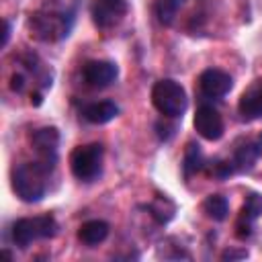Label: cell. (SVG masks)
<instances>
[{
    "instance_id": "1",
    "label": "cell",
    "mask_w": 262,
    "mask_h": 262,
    "mask_svg": "<svg viewBox=\"0 0 262 262\" xmlns=\"http://www.w3.org/2000/svg\"><path fill=\"white\" fill-rule=\"evenodd\" d=\"M74 27V10L57 6V4H45L39 10H35L29 18V29L31 35L39 41L45 43H53V41H61L70 35Z\"/></svg>"
},
{
    "instance_id": "2",
    "label": "cell",
    "mask_w": 262,
    "mask_h": 262,
    "mask_svg": "<svg viewBox=\"0 0 262 262\" xmlns=\"http://www.w3.org/2000/svg\"><path fill=\"white\" fill-rule=\"evenodd\" d=\"M49 172L51 168L43 162H29L16 166L12 172V188L16 196L25 203H39L45 196Z\"/></svg>"
},
{
    "instance_id": "3",
    "label": "cell",
    "mask_w": 262,
    "mask_h": 262,
    "mask_svg": "<svg viewBox=\"0 0 262 262\" xmlns=\"http://www.w3.org/2000/svg\"><path fill=\"white\" fill-rule=\"evenodd\" d=\"M151 102L158 108V113H162L164 117H170V119L182 117L186 106H188V98H186L184 88L176 80H170V78H164V80L154 84Z\"/></svg>"
},
{
    "instance_id": "4",
    "label": "cell",
    "mask_w": 262,
    "mask_h": 262,
    "mask_svg": "<svg viewBox=\"0 0 262 262\" xmlns=\"http://www.w3.org/2000/svg\"><path fill=\"white\" fill-rule=\"evenodd\" d=\"M12 242L18 248H27L35 239L53 237L57 233V221L51 215H37V217H25L12 223Z\"/></svg>"
},
{
    "instance_id": "5",
    "label": "cell",
    "mask_w": 262,
    "mask_h": 262,
    "mask_svg": "<svg viewBox=\"0 0 262 262\" xmlns=\"http://www.w3.org/2000/svg\"><path fill=\"white\" fill-rule=\"evenodd\" d=\"M102 154L104 149L100 143L78 145L70 156L72 174L82 182H92L102 172Z\"/></svg>"
},
{
    "instance_id": "6",
    "label": "cell",
    "mask_w": 262,
    "mask_h": 262,
    "mask_svg": "<svg viewBox=\"0 0 262 262\" xmlns=\"http://www.w3.org/2000/svg\"><path fill=\"white\" fill-rule=\"evenodd\" d=\"M129 4L127 0H92L90 4V16L92 23L98 29H111L117 23L123 20V16L127 14Z\"/></svg>"
},
{
    "instance_id": "7",
    "label": "cell",
    "mask_w": 262,
    "mask_h": 262,
    "mask_svg": "<svg viewBox=\"0 0 262 262\" xmlns=\"http://www.w3.org/2000/svg\"><path fill=\"white\" fill-rule=\"evenodd\" d=\"M192 125L196 129V133L207 139V141H217L221 139L225 127H223V117L219 115V111L211 104H201L194 113Z\"/></svg>"
},
{
    "instance_id": "8",
    "label": "cell",
    "mask_w": 262,
    "mask_h": 262,
    "mask_svg": "<svg viewBox=\"0 0 262 262\" xmlns=\"http://www.w3.org/2000/svg\"><path fill=\"white\" fill-rule=\"evenodd\" d=\"M117 74H119V68L106 59H92V61H86L82 68V78L90 88L111 86L117 80Z\"/></svg>"
},
{
    "instance_id": "9",
    "label": "cell",
    "mask_w": 262,
    "mask_h": 262,
    "mask_svg": "<svg viewBox=\"0 0 262 262\" xmlns=\"http://www.w3.org/2000/svg\"><path fill=\"white\" fill-rule=\"evenodd\" d=\"M31 143L35 147V151L39 154V162H43L45 166H49L53 170L55 160H57V145H59V131L55 127H41L33 133Z\"/></svg>"
},
{
    "instance_id": "10",
    "label": "cell",
    "mask_w": 262,
    "mask_h": 262,
    "mask_svg": "<svg viewBox=\"0 0 262 262\" xmlns=\"http://www.w3.org/2000/svg\"><path fill=\"white\" fill-rule=\"evenodd\" d=\"M231 86H233L231 76L227 72H223V70H217V68H209L199 76V88L209 98L225 96L231 90Z\"/></svg>"
},
{
    "instance_id": "11",
    "label": "cell",
    "mask_w": 262,
    "mask_h": 262,
    "mask_svg": "<svg viewBox=\"0 0 262 262\" xmlns=\"http://www.w3.org/2000/svg\"><path fill=\"white\" fill-rule=\"evenodd\" d=\"M237 111L244 121H254L262 117V80L252 82L239 96Z\"/></svg>"
},
{
    "instance_id": "12",
    "label": "cell",
    "mask_w": 262,
    "mask_h": 262,
    "mask_svg": "<svg viewBox=\"0 0 262 262\" xmlns=\"http://www.w3.org/2000/svg\"><path fill=\"white\" fill-rule=\"evenodd\" d=\"M262 215V194L258 192H250L244 207H242V213H239V221H237V235L239 237H248L252 231V223L254 219H258Z\"/></svg>"
},
{
    "instance_id": "13",
    "label": "cell",
    "mask_w": 262,
    "mask_h": 262,
    "mask_svg": "<svg viewBox=\"0 0 262 262\" xmlns=\"http://www.w3.org/2000/svg\"><path fill=\"white\" fill-rule=\"evenodd\" d=\"M260 154H262V137L258 141H248L242 147H237L233 154V160L229 164H231L233 172H248V170H252V166L256 164Z\"/></svg>"
},
{
    "instance_id": "14",
    "label": "cell",
    "mask_w": 262,
    "mask_h": 262,
    "mask_svg": "<svg viewBox=\"0 0 262 262\" xmlns=\"http://www.w3.org/2000/svg\"><path fill=\"white\" fill-rule=\"evenodd\" d=\"M82 115L92 125H104L119 115V106L113 100H96V102H90L88 106H84Z\"/></svg>"
},
{
    "instance_id": "15",
    "label": "cell",
    "mask_w": 262,
    "mask_h": 262,
    "mask_svg": "<svg viewBox=\"0 0 262 262\" xmlns=\"http://www.w3.org/2000/svg\"><path fill=\"white\" fill-rule=\"evenodd\" d=\"M106 235H108V223L100 219H90L82 223L78 229V239L86 246H98L100 242L106 239Z\"/></svg>"
},
{
    "instance_id": "16",
    "label": "cell",
    "mask_w": 262,
    "mask_h": 262,
    "mask_svg": "<svg viewBox=\"0 0 262 262\" xmlns=\"http://www.w3.org/2000/svg\"><path fill=\"white\" fill-rule=\"evenodd\" d=\"M182 4H184V0H158L156 6H154L158 20H160L164 27L174 25V20H176V16H178Z\"/></svg>"
},
{
    "instance_id": "17",
    "label": "cell",
    "mask_w": 262,
    "mask_h": 262,
    "mask_svg": "<svg viewBox=\"0 0 262 262\" xmlns=\"http://www.w3.org/2000/svg\"><path fill=\"white\" fill-rule=\"evenodd\" d=\"M203 211H205L207 217H211L213 221H223V219L227 217V211H229L227 199L221 196V194H209V196L203 201Z\"/></svg>"
},
{
    "instance_id": "18",
    "label": "cell",
    "mask_w": 262,
    "mask_h": 262,
    "mask_svg": "<svg viewBox=\"0 0 262 262\" xmlns=\"http://www.w3.org/2000/svg\"><path fill=\"white\" fill-rule=\"evenodd\" d=\"M201 164H203V156H201V149L196 143H188L186 147V154H184V176L188 178L190 174H194L196 170H201Z\"/></svg>"
},
{
    "instance_id": "19",
    "label": "cell",
    "mask_w": 262,
    "mask_h": 262,
    "mask_svg": "<svg viewBox=\"0 0 262 262\" xmlns=\"http://www.w3.org/2000/svg\"><path fill=\"white\" fill-rule=\"evenodd\" d=\"M168 203V199H156L151 205H149V211L151 215L158 219V223H168L172 217H174V209H164V205Z\"/></svg>"
},
{
    "instance_id": "20",
    "label": "cell",
    "mask_w": 262,
    "mask_h": 262,
    "mask_svg": "<svg viewBox=\"0 0 262 262\" xmlns=\"http://www.w3.org/2000/svg\"><path fill=\"white\" fill-rule=\"evenodd\" d=\"M10 88H12L14 92H23V90H25V76H23V74H12V78H10Z\"/></svg>"
},
{
    "instance_id": "21",
    "label": "cell",
    "mask_w": 262,
    "mask_h": 262,
    "mask_svg": "<svg viewBox=\"0 0 262 262\" xmlns=\"http://www.w3.org/2000/svg\"><path fill=\"white\" fill-rule=\"evenodd\" d=\"M235 258H248V252H246V250H239V252L225 250V252L221 254V260H235Z\"/></svg>"
},
{
    "instance_id": "22",
    "label": "cell",
    "mask_w": 262,
    "mask_h": 262,
    "mask_svg": "<svg viewBox=\"0 0 262 262\" xmlns=\"http://www.w3.org/2000/svg\"><path fill=\"white\" fill-rule=\"evenodd\" d=\"M8 37H10V23L4 20V35H2V45L8 43Z\"/></svg>"
}]
</instances>
